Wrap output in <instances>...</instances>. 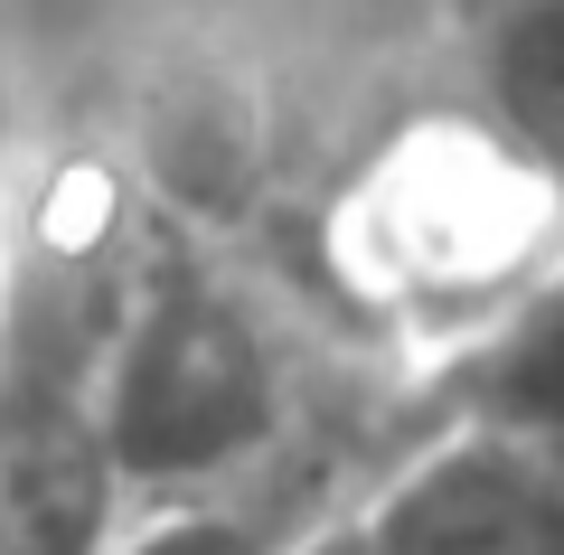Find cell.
I'll return each instance as SVG.
<instances>
[{"instance_id":"1","label":"cell","mask_w":564,"mask_h":555,"mask_svg":"<svg viewBox=\"0 0 564 555\" xmlns=\"http://www.w3.org/2000/svg\"><path fill=\"white\" fill-rule=\"evenodd\" d=\"M564 255V199L443 85L377 104L302 179V301L423 386Z\"/></svg>"},{"instance_id":"3","label":"cell","mask_w":564,"mask_h":555,"mask_svg":"<svg viewBox=\"0 0 564 555\" xmlns=\"http://www.w3.org/2000/svg\"><path fill=\"white\" fill-rule=\"evenodd\" d=\"M348 536L358 555H564V434L414 405Z\"/></svg>"},{"instance_id":"6","label":"cell","mask_w":564,"mask_h":555,"mask_svg":"<svg viewBox=\"0 0 564 555\" xmlns=\"http://www.w3.org/2000/svg\"><path fill=\"white\" fill-rule=\"evenodd\" d=\"M0 151H10V47H0Z\"/></svg>"},{"instance_id":"2","label":"cell","mask_w":564,"mask_h":555,"mask_svg":"<svg viewBox=\"0 0 564 555\" xmlns=\"http://www.w3.org/2000/svg\"><path fill=\"white\" fill-rule=\"evenodd\" d=\"M104 434L122 509H151L263 480L321 442H358V424H339L302 311L236 255V236H207L161 207L113 339Z\"/></svg>"},{"instance_id":"7","label":"cell","mask_w":564,"mask_h":555,"mask_svg":"<svg viewBox=\"0 0 564 555\" xmlns=\"http://www.w3.org/2000/svg\"><path fill=\"white\" fill-rule=\"evenodd\" d=\"M10 170H20V151H0V236H10Z\"/></svg>"},{"instance_id":"4","label":"cell","mask_w":564,"mask_h":555,"mask_svg":"<svg viewBox=\"0 0 564 555\" xmlns=\"http://www.w3.org/2000/svg\"><path fill=\"white\" fill-rule=\"evenodd\" d=\"M433 66L564 199V0H452Z\"/></svg>"},{"instance_id":"5","label":"cell","mask_w":564,"mask_h":555,"mask_svg":"<svg viewBox=\"0 0 564 555\" xmlns=\"http://www.w3.org/2000/svg\"><path fill=\"white\" fill-rule=\"evenodd\" d=\"M423 405H462V415H508V424H545L564 434V255L499 330L470 357H452Z\"/></svg>"}]
</instances>
